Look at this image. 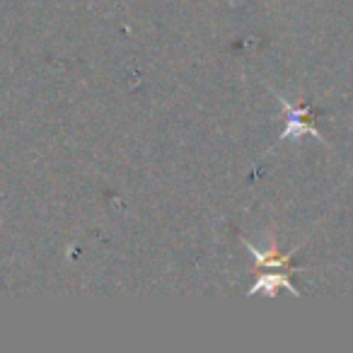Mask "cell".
I'll use <instances>...</instances> for the list:
<instances>
[{
    "label": "cell",
    "mask_w": 353,
    "mask_h": 353,
    "mask_svg": "<svg viewBox=\"0 0 353 353\" xmlns=\"http://www.w3.org/2000/svg\"><path fill=\"white\" fill-rule=\"evenodd\" d=\"M281 102H283V99H281ZM283 107L290 112V128L283 133V136H290V133H298V136H300V133L310 131V133H314V136H317V138H322V136H319V131H317V128H314L312 123H310L307 107H300V109H295V107H290L288 102H283Z\"/></svg>",
    "instance_id": "obj_1"
},
{
    "label": "cell",
    "mask_w": 353,
    "mask_h": 353,
    "mask_svg": "<svg viewBox=\"0 0 353 353\" xmlns=\"http://www.w3.org/2000/svg\"><path fill=\"white\" fill-rule=\"evenodd\" d=\"M276 288H288L293 295H300L298 290H295V285L288 281V276L285 274H269V276H261L259 281H256V285L250 290V295H254L256 290H264L266 295H274Z\"/></svg>",
    "instance_id": "obj_2"
}]
</instances>
